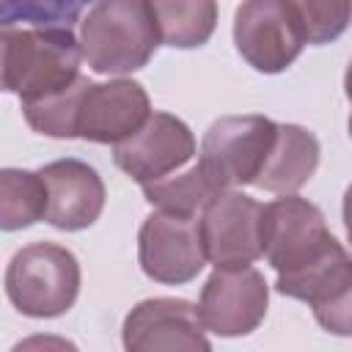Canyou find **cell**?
Returning <instances> with one entry per match:
<instances>
[{
  "label": "cell",
  "mask_w": 352,
  "mask_h": 352,
  "mask_svg": "<svg viewBox=\"0 0 352 352\" xmlns=\"http://www.w3.org/2000/svg\"><path fill=\"white\" fill-rule=\"evenodd\" d=\"M3 91L22 102L52 96L80 80L82 47L66 28H3Z\"/></svg>",
  "instance_id": "cell-1"
},
{
  "label": "cell",
  "mask_w": 352,
  "mask_h": 352,
  "mask_svg": "<svg viewBox=\"0 0 352 352\" xmlns=\"http://www.w3.org/2000/svg\"><path fill=\"white\" fill-rule=\"evenodd\" d=\"M162 44L154 0H96L80 22V47L96 74H132Z\"/></svg>",
  "instance_id": "cell-2"
},
{
  "label": "cell",
  "mask_w": 352,
  "mask_h": 352,
  "mask_svg": "<svg viewBox=\"0 0 352 352\" xmlns=\"http://www.w3.org/2000/svg\"><path fill=\"white\" fill-rule=\"evenodd\" d=\"M344 248L327 228L316 204L286 192L261 209V256L278 280L297 278Z\"/></svg>",
  "instance_id": "cell-3"
},
{
  "label": "cell",
  "mask_w": 352,
  "mask_h": 352,
  "mask_svg": "<svg viewBox=\"0 0 352 352\" xmlns=\"http://www.w3.org/2000/svg\"><path fill=\"white\" fill-rule=\"evenodd\" d=\"M80 261L55 242L19 248L6 267V294L11 305L30 319L63 316L80 294Z\"/></svg>",
  "instance_id": "cell-4"
},
{
  "label": "cell",
  "mask_w": 352,
  "mask_h": 352,
  "mask_svg": "<svg viewBox=\"0 0 352 352\" xmlns=\"http://www.w3.org/2000/svg\"><path fill=\"white\" fill-rule=\"evenodd\" d=\"M275 135L278 124L267 116H223L206 129L198 162L223 190L256 184Z\"/></svg>",
  "instance_id": "cell-5"
},
{
  "label": "cell",
  "mask_w": 352,
  "mask_h": 352,
  "mask_svg": "<svg viewBox=\"0 0 352 352\" xmlns=\"http://www.w3.org/2000/svg\"><path fill=\"white\" fill-rule=\"evenodd\" d=\"M138 261L146 278L182 286L209 264L201 239V214L154 209L138 234Z\"/></svg>",
  "instance_id": "cell-6"
},
{
  "label": "cell",
  "mask_w": 352,
  "mask_h": 352,
  "mask_svg": "<svg viewBox=\"0 0 352 352\" xmlns=\"http://www.w3.org/2000/svg\"><path fill=\"white\" fill-rule=\"evenodd\" d=\"M234 44L248 66L278 74L300 58L305 38L286 0H242L234 14Z\"/></svg>",
  "instance_id": "cell-7"
},
{
  "label": "cell",
  "mask_w": 352,
  "mask_h": 352,
  "mask_svg": "<svg viewBox=\"0 0 352 352\" xmlns=\"http://www.w3.org/2000/svg\"><path fill=\"white\" fill-rule=\"evenodd\" d=\"M270 308V286L256 267H214L198 300L206 333L239 338L253 333Z\"/></svg>",
  "instance_id": "cell-8"
},
{
  "label": "cell",
  "mask_w": 352,
  "mask_h": 352,
  "mask_svg": "<svg viewBox=\"0 0 352 352\" xmlns=\"http://www.w3.org/2000/svg\"><path fill=\"white\" fill-rule=\"evenodd\" d=\"M151 113V99L140 82L126 77L107 82L85 80L74 110V138L116 146L135 135Z\"/></svg>",
  "instance_id": "cell-9"
},
{
  "label": "cell",
  "mask_w": 352,
  "mask_h": 352,
  "mask_svg": "<svg viewBox=\"0 0 352 352\" xmlns=\"http://www.w3.org/2000/svg\"><path fill=\"white\" fill-rule=\"evenodd\" d=\"M195 157L192 129L165 110H154L146 124L126 140L113 146L116 165L138 184L157 182L182 170Z\"/></svg>",
  "instance_id": "cell-10"
},
{
  "label": "cell",
  "mask_w": 352,
  "mask_h": 352,
  "mask_svg": "<svg viewBox=\"0 0 352 352\" xmlns=\"http://www.w3.org/2000/svg\"><path fill=\"white\" fill-rule=\"evenodd\" d=\"M261 204L239 190L217 192L201 212L206 261L214 267H248L261 258Z\"/></svg>",
  "instance_id": "cell-11"
},
{
  "label": "cell",
  "mask_w": 352,
  "mask_h": 352,
  "mask_svg": "<svg viewBox=\"0 0 352 352\" xmlns=\"http://www.w3.org/2000/svg\"><path fill=\"white\" fill-rule=\"evenodd\" d=\"M121 341L129 352H160L187 349L209 352L212 341L198 316V305L182 297H151L140 300L121 324Z\"/></svg>",
  "instance_id": "cell-12"
},
{
  "label": "cell",
  "mask_w": 352,
  "mask_h": 352,
  "mask_svg": "<svg viewBox=\"0 0 352 352\" xmlns=\"http://www.w3.org/2000/svg\"><path fill=\"white\" fill-rule=\"evenodd\" d=\"M50 190V206H47V223L58 231H82L91 228L102 209H104V182L82 160L66 157L44 165L38 170Z\"/></svg>",
  "instance_id": "cell-13"
},
{
  "label": "cell",
  "mask_w": 352,
  "mask_h": 352,
  "mask_svg": "<svg viewBox=\"0 0 352 352\" xmlns=\"http://www.w3.org/2000/svg\"><path fill=\"white\" fill-rule=\"evenodd\" d=\"M319 157H322V148L314 132H308L300 124H278L272 151L253 187L275 195L297 192L316 173Z\"/></svg>",
  "instance_id": "cell-14"
},
{
  "label": "cell",
  "mask_w": 352,
  "mask_h": 352,
  "mask_svg": "<svg viewBox=\"0 0 352 352\" xmlns=\"http://www.w3.org/2000/svg\"><path fill=\"white\" fill-rule=\"evenodd\" d=\"M162 44L173 50L204 47L217 28V0H154Z\"/></svg>",
  "instance_id": "cell-15"
},
{
  "label": "cell",
  "mask_w": 352,
  "mask_h": 352,
  "mask_svg": "<svg viewBox=\"0 0 352 352\" xmlns=\"http://www.w3.org/2000/svg\"><path fill=\"white\" fill-rule=\"evenodd\" d=\"M50 190L41 173L22 168L0 170V228L19 231L47 217Z\"/></svg>",
  "instance_id": "cell-16"
},
{
  "label": "cell",
  "mask_w": 352,
  "mask_h": 352,
  "mask_svg": "<svg viewBox=\"0 0 352 352\" xmlns=\"http://www.w3.org/2000/svg\"><path fill=\"white\" fill-rule=\"evenodd\" d=\"M140 187H143V198L154 209L182 212V214H201L204 206L217 192H223V187L204 170L201 162L190 165L187 170H176L170 176H162L157 182L140 184Z\"/></svg>",
  "instance_id": "cell-17"
},
{
  "label": "cell",
  "mask_w": 352,
  "mask_h": 352,
  "mask_svg": "<svg viewBox=\"0 0 352 352\" xmlns=\"http://www.w3.org/2000/svg\"><path fill=\"white\" fill-rule=\"evenodd\" d=\"M297 16L305 44H330L352 22V0H286Z\"/></svg>",
  "instance_id": "cell-18"
},
{
  "label": "cell",
  "mask_w": 352,
  "mask_h": 352,
  "mask_svg": "<svg viewBox=\"0 0 352 352\" xmlns=\"http://www.w3.org/2000/svg\"><path fill=\"white\" fill-rule=\"evenodd\" d=\"M311 308L322 330L333 336H352V270Z\"/></svg>",
  "instance_id": "cell-19"
},
{
  "label": "cell",
  "mask_w": 352,
  "mask_h": 352,
  "mask_svg": "<svg viewBox=\"0 0 352 352\" xmlns=\"http://www.w3.org/2000/svg\"><path fill=\"white\" fill-rule=\"evenodd\" d=\"M341 217H344V228H346V239L352 245V184L344 192V204H341Z\"/></svg>",
  "instance_id": "cell-20"
},
{
  "label": "cell",
  "mask_w": 352,
  "mask_h": 352,
  "mask_svg": "<svg viewBox=\"0 0 352 352\" xmlns=\"http://www.w3.org/2000/svg\"><path fill=\"white\" fill-rule=\"evenodd\" d=\"M344 94H346V99H349V104H352V60H349L346 74H344Z\"/></svg>",
  "instance_id": "cell-21"
},
{
  "label": "cell",
  "mask_w": 352,
  "mask_h": 352,
  "mask_svg": "<svg viewBox=\"0 0 352 352\" xmlns=\"http://www.w3.org/2000/svg\"><path fill=\"white\" fill-rule=\"evenodd\" d=\"M346 129H349V138H352V116H349V124H346Z\"/></svg>",
  "instance_id": "cell-22"
}]
</instances>
